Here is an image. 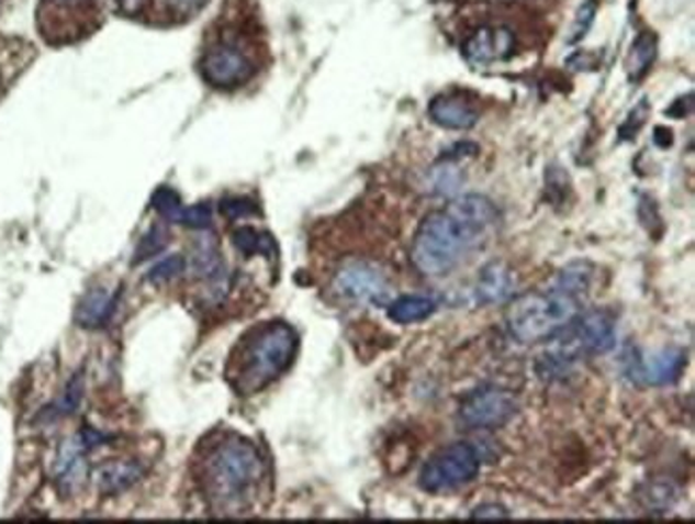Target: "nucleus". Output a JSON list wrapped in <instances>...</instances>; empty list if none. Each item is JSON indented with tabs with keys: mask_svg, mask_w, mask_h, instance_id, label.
<instances>
[{
	"mask_svg": "<svg viewBox=\"0 0 695 524\" xmlns=\"http://www.w3.org/2000/svg\"><path fill=\"white\" fill-rule=\"evenodd\" d=\"M516 40L507 26H482L464 41L462 54L473 65H489L505 60L514 54Z\"/></svg>",
	"mask_w": 695,
	"mask_h": 524,
	"instance_id": "obj_10",
	"label": "nucleus"
},
{
	"mask_svg": "<svg viewBox=\"0 0 695 524\" xmlns=\"http://www.w3.org/2000/svg\"><path fill=\"white\" fill-rule=\"evenodd\" d=\"M501 221L496 203L469 193L433 210L419 223L411 244V264L424 277H444L489 243Z\"/></svg>",
	"mask_w": 695,
	"mask_h": 524,
	"instance_id": "obj_1",
	"label": "nucleus"
},
{
	"mask_svg": "<svg viewBox=\"0 0 695 524\" xmlns=\"http://www.w3.org/2000/svg\"><path fill=\"white\" fill-rule=\"evenodd\" d=\"M0 2H2V0H0Z\"/></svg>",
	"mask_w": 695,
	"mask_h": 524,
	"instance_id": "obj_28",
	"label": "nucleus"
},
{
	"mask_svg": "<svg viewBox=\"0 0 695 524\" xmlns=\"http://www.w3.org/2000/svg\"><path fill=\"white\" fill-rule=\"evenodd\" d=\"M182 270H184V259L178 257V255H171V257H167L165 261H161L159 266H155V268L150 270L148 279L153 282L167 281V279L180 275Z\"/></svg>",
	"mask_w": 695,
	"mask_h": 524,
	"instance_id": "obj_22",
	"label": "nucleus"
},
{
	"mask_svg": "<svg viewBox=\"0 0 695 524\" xmlns=\"http://www.w3.org/2000/svg\"><path fill=\"white\" fill-rule=\"evenodd\" d=\"M649 114H651V105H649L647 99H642V101L634 108V112L627 116L625 124L620 126V137H623V140H631V137L644 126Z\"/></svg>",
	"mask_w": 695,
	"mask_h": 524,
	"instance_id": "obj_21",
	"label": "nucleus"
},
{
	"mask_svg": "<svg viewBox=\"0 0 695 524\" xmlns=\"http://www.w3.org/2000/svg\"><path fill=\"white\" fill-rule=\"evenodd\" d=\"M334 289L338 296L360 304H385L390 298L388 277L370 261H349L336 277Z\"/></svg>",
	"mask_w": 695,
	"mask_h": 524,
	"instance_id": "obj_8",
	"label": "nucleus"
},
{
	"mask_svg": "<svg viewBox=\"0 0 695 524\" xmlns=\"http://www.w3.org/2000/svg\"><path fill=\"white\" fill-rule=\"evenodd\" d=\"M482 458L469 444H453L439 449L419 471V486L426 492H446L469 484L478 478Z\"/></svg>",
	"mask_w": 695,
	"mask_h": 524,
	"instance_id": "obj_5",
	"label": "nucleus"
},
{
	"mask_svg": "<svg viewBox=\"0 0 695 524\" xmlns=\"http://www.w3.org/2000/svg\"><path fill=\"white\" fill-rule=\"evenodd\" d=\"M229 216H240V214H250L253 212V208H250V203L240 202V200H234V202H225L221 205Z\"/></svg>",
	"mask_w": 695,
	"mask_h": 524,
	"instance_id": "obj_25",
	"label": "nucleus"
},
{
	"mask_svg": "<svg viewBox=\"0 0 695 524\" xmlns=\"http://www.w3.org/2000/svg\"><path fill=\"white\" fill-rule=\"evenodd\" d=\"M654 56H657V37H654L653 33L638 35V40L631 43V52H629V58H627L629 80H642L649 74Z\"/></svg>",
	"mask_w": 695,
	"mask_h": 524,
	"instance_id": "obj_14",
	"label": "nucleus"
},
{
	"mask_svg": "<svg viewBox=\"0 0 695 524\" xmlns=\"http://www.w3.org/2000/svg\"><path fill=\"white\" fill-rule=\"evenodd\" d=\"M234 244L238 246L240 253H245L248 257H250V255H266V257H270V255H274V250H277V246H274V241H272L270 234L257 232V230H253V227H240V230H236V232H234Z\"/></svg>",
	"mask_w": 695,
	"mask_h": 524,
	"instance_id": "obj_17",
	"label": "nucleus"
},
{
	"mask_svg": "<svg viewBox=\"0 0 695 524\" xmlns=\"http://www.w3.org/2000/svg\"><path fill=\"white\" fill-rule=\"evenodd\" d=\"M491 2H518V0H491Z\"/></svg>",
	"mask_w": 695,
	"mask_h": 524,
	"instance_id": "obj_27",
	"label": "nucleus"
},
{
	"mask_svg": "<svg viewBox=\"0 0 695 524\" xmlns=\"http://www.w3.org/2000/svg\"><path fill=\"white\" fill-rule=\"evenodd\" d=\"M471 516H473V519H480V521H496V519H507L509 514H507L505 508H501V505H496V503H491V505H480V508H475Z\"/></svg>",
	"mask_w": 695,
	"mask_h": 524,
	"instance_id": "obj_23",
	"label": "nucleus"
},
{
	"mask_svg": "<svg viewBox=\"0 0 695 524\" xmlns=\"http://www.w3.org/2000/svg\"><path fill=\"white\" fill-rule=\"evenodd\" d=\"M198 486L214 516H245L253 510L266 480L259 449L234 433L212 435L195 462Z\"/></svg>",
	"mask_w": 695,
	"mask_h": 524,
	"instance_id": "obj_2",
	"label": "nucleus"
},
{
	"mask_svg": "<svg viewBox=\"0 0 695 524\" xmlns=\"http://www.w3.org/2000/svg\"><path fill=\"white\" fill-rule=\"evenodd\" d=\"M597 9H599V2H597V0H584V2L580 4L578 13H575V20H573L572 29H570V37H568L570 45L586 37V33L591 31V26H593V22H595Z\"/></svg>",
	"mask_w": 695,
	"mask_h": 524,
	"instance_id": "obj_18",
	"label": "nucleus"
},
{
	"mask_svg": "<svg viewBox=\"0 0 695 524\" xmlns=\"http://www.w3.org/2000/svg\"><path fill=\"white\" fill-rule=\"evenodd\" d=\"M580 298L561 285H554L550 291L520 296L507 309V330L523 345L548 343L582 313Z\"/></svg>",
	"mask_w": 695,
	"mask_h": 524,
	"instance_id": "obj_4",
	"label": "nucleus"
},
{
	"mask_svg": "<svg viewBox=\"0 0 695 524\" xmlns=\"http://www.w3.org/2000/svg\"><path fill=\"white\" fill-rule=\"evenodd\" d=\"M200 71L212 88L234 90L245 86L255 76V63L240 45L232 41H218L205 49Z\"/></svg>",
	"mask_w": 695,
	"mask_h": 524,
	"instance_id": "obj_7",
	"label": "nucleus"
},
{
	"mask_svg": "<svg viewBox=\"0 0 695 524\" xmlns=\"http://www.w3.org/2000/svg\"><path fill=\"white\" fill-rule=\"evenodd\" d=\"M516 277L505 264H489L482 268L475 285V298L480 304H501L516 293Z\"/></svg>",
	"mask_w": 695,
	"mask_h": 524,
	"instance_id": "obj_12",
	"label": "nucleus"
},
{
	"mask_svg": "<svg viewBox=\"0 0 695 524\" xmlns=\"http://www.w3.org/2000/svg\"><path fill=\"white\" fill-rule=\"evenodd\" d=\"M625 364H627V377L634 379L636 383L668 386L681 379L687 366V354L679 347H670V349L657 352L653 356L634 354L631 358H625Z\"/></svg>",
	"mask_w": 695,
	"mask_h": 524,
	"instance_id": "obj_9",
	"label": "nucleus"
},
{
	"mask_svg": "<svg viewBox=\"0 0 695 524\" xmlns=\"http://www.w3.org/2000/svg\"><path fill=\"white\" fill-rule=\"evenodd\" d=\"M208 0H157L161 13L171 20H189Z\"/></svg>",
	"mask_w": 695,
	"mask_h": 524,
	"instance_id": "obj_19",
	"label": "nucleus"
},
{
	"mask_svg": "<svg viewBox=\"0 0 695 524\" xmlns=\"http://www.w3.org/2000/svg\"><path fill=\"white\" fill-rule=\"evenodd\" d=\"M112 2H116L119 11H123L124 15H137L146 7L148 0H112Z\"/></svg>",
	"mask_w": 695,
	"mask_h": 524,
	"instance_id": "obj_24",
	"label": "nucleus"
},
{
	"mask_svg": "<svg viewBox=\"0 0 695 524\" xmlns=\"http://www.w3.org/2000/svg\"><path fill=\"white\" fill-rule=\"evenodd\" d=\"M159 238H164V234H161V230H153V238H148V241L153 243V241H159ZM161 246H164V243L157 244L155 248H148V246H146V253H142V255H153V253H157V250H159Z\"/></svg>",
	"mask_w": 695,
	"mask_h": 524,
	"instance_id": "obj_26",
	"label": "nucleus"
},
{
	"mask_svg": "<svg viewBox=\"0 0 695 524\" xmlns=\"http://www.w3.org/2000/svg\"><path fill=\"white\" fill-rule=\"evenodd\" d=\"M97 0H42V22H52L63 11L71 13L74 18H80L88 26L90 18H94Z\"/></svg>",
	"mask_w": 695,
	"mask_h": 524,
	"instance_id": "obj_16",
	"label": "nucleus"
},
{
	"mask_svg": "<svg viewBox=\"0 0 695 524\" xmlns=\"http://www.w3.org/2000/svg\"><path fill=\"white\" fill-rule=\"evenodd\" d=\"M298 354V334L283 322L259 323L234 347L227 381L238 397H253L274 383Z\"/></svg>",
	"mask_w": 695,
	"mask_h": 524,
	"instance_id": "obj_3",
	"label": "nucleus"
},
{
	"mask_svg": "<svg viewBox=\"0 0 695 524\" xmlns=\"http://www.w3.org/2000/svg\"><path fill=\"white\" fill-rule=\"evenodd\" d=\"M518 413L516 397L498 386H484L467 394L458 409L460 422L471 431H496Z\"/></svg>",
	"mask_w": 695,
	"mask_h": 524,
	"instance_id": "obj_6",
	"label": "nucleus"
},
{
	"mask_svg": "<svg viewBox=\"0 0 695 524\" xmlns=\"http://www.w3.org/2000/svg\"><path fill=\"white\" fill-rule=\"evenodd\" d=\"M435 302L426 296H403L388 306V317L401 325L426 322L435 313Z\"/></svg>",
	"mask_w": 695,
	"mask_h": 524,
	"instance_id": "obj_13",
	"label": "nucleus"
},
{
	"mask_svg": "<svg viewBox=\"0 0 695 524\" xmlns=\"http://www.w3.org/2000/svg\"><path fill=\"white\" fill-rule=\"evenodd\" d=\"M112 311H114L112 296L99 289V291L88 293L80 302L78 322L82 323L83 327H99V325L108 322Z\"/></svg>",
	"mask_w": 695,
	"mask_h": 524,
	"instance_id": "obj_15",
	"label": "nucleus"
},
{
	"mask_svg": "<svg viewBox=\"0 0 695 524\" xmlns=\"http://www.w3.org/2000/svg\"><path fill=\"white\" fill-rule=\"evenodd\" d=\"M430 121L450 131H467L473 129L480 121V112L475 103H471L460 92H444L435 97L428 105Z\"/></svg>",
	"mask_w": 695,
	"mask_h": 524,
	"instance_id": "obj_11",
	"label": "nucleus"
},
{
	"mask_svg": "<svg viewBox=\"0 0 695 524\" xmlns=\"http://www.w3.org/2000/svg\"><path fill=\"white\" fill-rule=\"evenodd\" d=\"M176 223H182V225H189V227H198V230H205L210 223H212V210L202 203V205H191V208H184L176 214L173 219Z\"/></svg>",
	"mask_w": 695,
	"mask_h": 524,
	"instance_id": "obj_20",
	"label": "nucleus"
}]
</instances>
